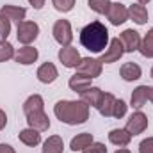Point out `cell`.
I'll return each instance as SVG.
<instances>
[{
	"label": "cell",
	"mask_w": 153,
	"mask_h": 153,
	"mask_svg": "<svg viewBox=\"0 0 153 153\" xmlns=\"http://www.w3.org/2000/svg\"><path fill=\"white\" fill-rule=\"evenodd\" d=\"M91 107L87 103H84L82 100H59L53 105V114L55 117L70 126L82 125L89 119Z\"/></svg>",
	"instance_id": "1"
},
{
	"label": "cell",
	"mask_w": 153,
	"mask_h": 153,
	"mask_svg": "<svg viewBox=\"0 0 153 153\" xmlns=\"http://www.w3.org/2000/svg\"><path fill=\"white\" fill-rule=\"evenodd\" d=\"M109 43V29L102 22H91L80 30V45L93 53H103Z\"/></svg>",
	"instance_id": "2"
},
{
	"label": "cell",
	"mask_w": 153,
	"mask_h": 153,
	"mask_svg": "<svg viewBox=\"0 0 153 153\" xmlns=\"http://www.w3.org/2000/svg\"><path fill=\"white\" fill-rule=\"evenodd\" d=\"M39 36V25L36 22H29V20H23L18 23V29H16V38L18 41L23 45V46H29L32 45Z\"/></svg>",
	"instance_id": "3"
},
{
	"label": "cell",
	"mask_w": 153,
	"mask_h": 153,
	"mask_svg": "<svg viewBox=\"0 0 153 153\" xmlns=\"http://www.w3.org/2000/svg\"><path fill=\"white\" fill-rule=\"evenodd\" d=\"M52 34H53V39L61 46H70L73 41V29H71V23L68 20H57L53 23Z\"/></svg>",
	"instance_id": "4"
},
{
	"label": "cell",
	"mask_w": 153,
	"mask_h": 153,
	"mask_svg": "<svg viewBox=\"0 0 153 153\" xmlns=\"http://www.w3.org/2000/svg\"><path fill=\"white\" fill-rule=\"evenodd\" d=\"M76 73L89 76V78H98L103 71V64L100 62V59H93V57H82L78 66L75 68Z\"/></svg>",
	"instance_id": "5"
},
{
	"label": "cell",
	"mask_w": 153,
	"mask_h": 153,
	"mask_svg": "<svg viewBox=\"0 0 153 153\" xmlns=\"http://www.w3.org/2000/svg\"><path fill=\"white\" fill-rule=\"evenodd\" d=\"M146 128H148V116L144 114L143 111H135L134 114L126 119V125H125V130H126L132 137L143 134Z\"/></svg>",
	"instance_id": "6"
},
{
	"label": "cell",
	"mask_w": 153,
	"mask_h": 153,
	"mask_svg": "<svg viewBox=\"0 0 153 153\" xmlns=\"http://www.w3.org/2000/svg\"><path fill=\"white\" fill-rule=\"evenodd\" d=\"M123 53H125V48H123L119 38H112L111 43H109V46H107V50L100 55V62H102V64H112V62H117V61L123 57Z\"/></svg>",
	"instance_id": "7"
},
{
	"label": "cell",
	"mask_w": 153,
	"mask_h": 153,
	"mask_svg": "<svg viewBox=\"0 0 153 153\" xmlns=\"http://www.w3.org/2000/svg\"><path fill=\"white\" fill-rule=\"evenodd\" d=\"M119 41L125 48V53H134L141 46V34L134 29H126L119 34Z\"/></svg>",
	"instance_id": "8"
},
{
	"label": "cell",
	"mask_w": 153,
	"mask_h": 153,
	"mask_svg": "<svg viewBox=\"0 0 153 153\" xmlns=\"http://www.w3.org/2000/svg\"><path fill=\"white\" fill-rule=\"evenodd\" d=\"M107 18H109V22H111V25H114V27L123 25L126 20H130V16H128V7H126L125 4H121V2H112V4H111V9H109V13H107Z\"/></svg>",
	"instance_id": "9"
},
{
	"label": "cell",
	"mask_w": 153,
	"mask_h": 153,
	"mask_svg": "<svg viewBox=\"0 0 153 153\" xmlns=\"http://www.w3.org/2000/svg\"><path fill=\"white\" fill-rule=\"evenodd\" d=\"M57 57H59V61L62 62V66L64 68H76L78 66V62H80V52L76 50L75 46H61V50H59V53H57Z\"/></svg>",
	"instance_id": "10"
},
{
	"label": "cell",
	"mask_w": 153,
	"mask_h": 153,
	"mask_svg": "<svg viewBox=\"0 0 153 153\" xmlns=\"http://www.w3.org/2000/svg\"><path fill=\"white\" fill-rule=\"evenodd\" d=\"M38 57H39L38 48H34V46H30V45L18 48L16 53H14V61H16L18 64H22V66H30V64H34V62L38 61Z\"/></svg>",
	"instance_id": "11"
},
{
	"label": "cell",
	"mask_w": 153,
	"mask_h": 153,
	"mask_svg": "<svg viewBox=\"0 0 153 153\" xmlns=\"http://www.w3.org/2000/svg\"><path fill=\"white\" fill-rule=\"evenodd\" d=\"M27 125L38 132H46L50 128V117L45 111L32 112V114H27Z\"/></svg>",
	"instance_id": "12"
},
{
	"label": "cell",
	"mask_w": 153,
	"mask_h": 153,
	"mask_svg": "<svg viewBox=\"0 0 153 153\" xmlns=\"http://www.w3.org/2000/svg\"><path fill=\"white\" fill-rule=\"evenodd\" d=\"M36 76L41 84H53L59 76V71L53 62H43L36 71Z\"/></svg>",
	"instance_id": "13"
},
{
	"label": "cell",
	"mask_w": 153,
	"mask_h": 153,
	"mask_svg": "<svg viewBox=\"0 0 153 153\" xmlns=\"http://www.w3.org/2000/svg\"><path fill=\"white\" fill-rule=\"evenodd\" d=\"M0 14L5 16L9 22H23L25 16H27V9L22 7V5H11V4H5L0 7Z\"/></svg>",
	"instance_id": "14"
},
{
	"label": "cell",
	"mask_w": 153,
	"mask_h": 153,
	"mask_svg": "<svg viewBox=\"0 0 153 153\" xmlns=\"http://www.w3.org/2000/svg\"><path fill=\"white\" fill-rule=\"evenodd\" d=\"M148 98H150V85H139L134 89V93L130 96V105L135 111H141L148 103Z\"/></svg>",
	"instance_id": "15"
},
{
	"label": "cell",
	"mask_w": 153,
	"mask_h": 153,
	"mask_svg": "<svg viewBox=\"0 0 153 153\" xmlns=\"http://www.w3.org/2000/svg\"><path fill=\"white\" fill-rule=\"evenodd\" d=\"M102 98H103V91L100 87H96V85H91L89 89H85L84 93H80V100L84 103H87L89 107H94V109L100 107Z\"/></svg>",
	"instance_id": "16"
},
{
	"label": "cell",
	"mask_w": 153,
	"mask_h": 153,
	"mask_svg": "<svg viewBox=\"0 0 153 153\" xmlns=\"http://www.w3.org/2000/svg\"><path fill=\"white\" fill-rule=\"evenodd\" d=\"M119 75L125 82H135L143 76V70L137 62H125L119 70Z\"/></svg>",
	"instance_id": "17"
},
{
	"label": "cell",
	"mask_w": 153,
	"mask_h": 153,
	"mask_svg": "<svg viewBox=\"0 0 153 153\" xmlns=\"http://www.w3.org/2000/svg\"><path fill=\"white\" fill-rule=\"evenodd\" d=\"M109 141H111L114 146H117V148H125V146L130 144L132 135H130L125 128H112V130L109 132Z\"/></svg>",
	"instance_id": "18"
},
{
	"label": "cell",
	"mask_w": 153,
	"mask_h": 153,
	"mask_svg": "<svg viewBox=\"0 0 153 153\" xmlns=\"http://www.w3.org/2000/svg\"><path fill=\"white\" fill-rule=\"evenodd\" d=\"M91 82H93V78L82 75V73H75L73 76H70L68 85H70V89H71V91H75V93L80 94V93H84L85 89H89V87H91Z\"/></svg>",
	"instance_id": "19"
},
{
	"label": "cell",
	"mask_w": 153,
	"mask_h": 153,
	"mask_svg": "<svg viewBox=\"0 0 153 153\" xmlns=\"http://www.w3.org/2000/svg\"><path fill=\"white\" fill-rule=\"evenodd\" d=\"M18 139H20V143H23L25 146H30V148H34V146H38L39 143H41V132L38 130H34V128H25V130H22L20 134H18Z\"/></svg>",
	"instance_id": "20"
},
{
	"label": "cell",
	"mask_w": 153,
	"mask_h": 153,
	"mask_svg": "<svg viewBox=\"0 0 153 153\" xmlns=\"http://www.w3.org/2000/svg\"><path fill=\"white\" fill-rule=\"evenodd\" d=\"M39 111H45V100L41 94H30L25 102H23V112L25 116L32 114V112H39Z\"/></svg>",
	"instance_id": "21"
},
{
	"label": "cell",
	"mask_w": 153,
	"mask_h": 153,
	"mask_svg": "<svg viewBox=\"0 0 153 153\" xmlns=\"http://www.w3.org/2000/svg\"><path fill=\"white\" fill-rule=\"evenodd\" d=\"M128 16L130 20H134L137 25H144L148 22V9L143 4H132L128 7Z\"/></svg>",
	"instance_id": "22"
},
{
	"label": "cell",
	"mask_w": 153,
	"mask_h": 153,
	"mask_svg": "<svg viewBox=\"0 0 153 153\" xmlns=\"http://www.w3.org/2000/svg\"><path fill=\"white\" fill-rule=\"evenodd\" d=\"M91 143H94L93 134H89V132H82V134H76L75 137L71 139L70 148H71L73 152H82V150H85Z\"/></svg>",
	"instance_id": "23"
},
{
	"label": "cell",
	"mask_w": 153,
	"mask_h": 153,
	"mask_svg": "<svg viewBox=\"0 0 153 153\" xmlns=\"http://www.w3.org/2000/svg\"><path fill=\"white\" fill-rule=\"evenodd\" d=\"M43 153H62L64 152V141L59 135H50L45 143H43Z\"/></svg>",
	"instance_id": "24"
},
{
	"label": "cell",
	"mask_w": 153,
	"mask_h": 153,
	"mask_svg": "<svg viewBox=\"0 0 153 153\" xmlns=\"http://www.w3.org/2000/svg\"><path fill=\"white\" fill-rule=\"evenodd\" d=\"M114 103H116V96L111 93H103V98H102V103L98 107V112L103 116V117H112L114 112Z\"/></svg>",
	"instance_id": "25"
},
{
	"label": "cell",
	"mask_w": 153,
	"mask_h": 153,
	"mask_svg": "<svg viewBox=\"0 0 153 153\" xmlns=\"http://www.w3.org/2000/svg\"><path fill=\"white\" fill-rule=\"evenodd\" d=\"M139 52L143 57H148L153 59V27L144 34V38L141 39V46H139Z\"/></svg>",
	"instance_id": "26"
},
{
	"label": "cell",
	"mask_w": 153,
	"mask_h": 153,
	"mask_svg": "<svg viewBox=\"0 0 153 153\" xmlns=\"http://www.w3.org/2000/svg\"><path fill=\"white\" fill-rule=\"evenodd\" d=\"M111 4H112L111 0H87V5L91 7V11H94L96 14H105V16L111 9Z\"/></svg>",
	"instance_id": "27"
},
{
	"label": "cell",
	"mask_w": 153,
	"mask_h": 153,
	"mask_svg": "<svg viewBox=\"0 0 153 153\" xmlns=\"http://www.w3.org/2000/svg\"><path fill=\"white\" fill-rule=\"evenodd\" d=\"M14 46L7 41V39H0V62H5L9 59H14Z\"/></svg>",
	"instance_id": "28"
},
{
	"label": "cell",
	"mask_w": 153,
	"mask_h": 153,
	"mask_svg": "<svg viewBox=\"0 0 153 153\" xmlns=\"http://www.w3.org/2000/svg\"><path fill=\"white\" fill-rule=\"evenodd\" d=\"M75 4H76V0H52V5L59 13H70L75 7Z\"/></svg>",
	"instance_id": "29"
},
{
	"label": "cell",
	"mask_w": 153,
	"mask_h": 153,
	"mask_svg": "<svg viewBox=\"0 0 153 153\" xmlns=\"http://www.w3.org/2000/svg\"><path fill=\"white\" fill-rule=\"evenodd\" d=\"M126 109H128V105H126V102L125 100H117L116 98V103H114V112H112V117L116 119H121V117H125L126 116Z\"/></svg>",
	"instance_id": "30"
},
{
	"label": "cell",
	"mask_w": 153,
	"mask_h": 153,
	"mask_svg": "<svg viewBox=\"0 0 153 153\" xmlns=\"http://www.w3.org/2000/svg\"><path fill=\"white\" fill-rule=\"evenodd\" d=\"M11 34V22L0 14V39H7Z\"/></svg>",
	"instance_id": "31"
},
{
	"label": "cell",
	"mask_w": 153,
	"mask_h": 153,
	"mask_svg": "<svg viewBox=\"0 0 153 153\" xmlns=\"http://www.w3.org/2000/svg\"><path fill=\"white\" fill-rule=\"evenodd\" d=\"M82 153H107V148L103 143H91L85 150H82Z\"/></svg>",
	"instance_id": "32"
},
{
	"label": "cell",
	"mask_w": 153,
	"mask_h": 153,
	"mask_svg": "<svg viewBox=\"0 0 153 153\" xmlns=\"http://www.w3.org/2000/svg\"><path fill=\"white\" fill-rule=\"evenodd\" d=\"M139 153H153V137H148L141 141L139 144Z\"/></svg>",
	"instance_id": "33"
},
{
	"label": "cell",
	"mask_w": 153,
	"mask_h": 153,
	"mask_svg": "<svg viewBox=\"0 0 153 153\" xmlns=\"http://www.w3.org/2000/svg\"><path fill=\"white\" fill-rule=\"evenodd\" d=\"M45 2L46 0H29V4L36 9V11H39V9H43V5H45Z\"/></svg>",
	"instance_id": "34"
},
{
	"label": "cell",
	"mask_w": 153,
	"mask_h": 153,
	"mask_svg": "<svg viewBox=\"0 0 153 153\" xmlns=\"http://www.w3.org/2000/svg\"><path fill=\"white\" fill-rule=\"evenodd\" d=\"M0 153H16V150L11 144H0Z\"/></svg>",
	"instance_id": "35"
},
{
	"label": "cell",
	"mask_w": 153,
	"mask_h": 153,
	"mask_svg": "<svg viewBox=\"0 0 153 153\" xmlns=\"http://www.w3.org/2000/svg\"><path fill=\"white\" fill-rule=\"evenodd\" d=\"M5 125H7V114L0 109V130H4V128H5Z\"/></svg>",
	"instance_id": "36"
},
{
	"label": "cell",
	"mask_w": 153,
	"mask_h": 153,
	"mask_svg": "<svg viewBox=\"0 0 153 153\" xmlns=\"http://www.w3.org/2000/svg\"><path fill=\"white\" fill-rule=\"evenodd\" d=\"M114 153H132L130 150H126V148H119V150H116Z\"/></svg>",
	"instance_id": "37"
},
{
	"label": "cell",
	"mask_w": 153,
	"mask_h": 153,
	"mask_svg": "<svg viewBox=\"0 0 153 153\" xmlns=\"http://www.w3.org/2000/svg\"><path fill=\"white\" fill-rule=\"evenodd\" d=\"M148 100L153 103V87H150V98H148Z\"/></svg>",
	"instance_id": "38"
},
{
	"label": "cell",
	"mask_w": 153,
	"mask_h": 153,
	"mask_svg": "<svg viewBox=\"0 0 153 153\" xmlns=\"http://www.w3.org/2000/svg\"><path fill=\"white\" fill-rule=\"evenodd\" d=\"M148 2H152V0H137V4H143V5H144V4H148Z\"/></svg>",
	"instance_id": "39"
},
{
	"label": "cell",
	"mask_w": 153,
	"mask_h": 153,
	"mask_svg": "<svg viewBox=\"0 0 153 153\" xmlns=\"http://www.w3.org/2000/svg\"><path fill=\"white\" fill-rule=\"evenodd\" d=\"M150 75H152V78H153V68H152V71H150Z\"/></svg>",
	"instance_id": "40"
}]
</instances>
